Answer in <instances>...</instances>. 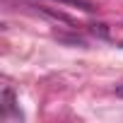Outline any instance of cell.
<instances>
[{
	"mask_svg": "<svg viewBox=\"0 0 123 123\" xmlns=\"http://www.w3.org/2000/svg\"><path fill=\"white\" fill-rule=\"evenodd\" d=\"M116 94H118V97H123V87H118V89H116Z\"/></svg>",
	"mask_w": 123,
	"mask_h": 123,
	"instance_id": "cell-4",
	"label": "cell"
},
{
	"mask_svg": "<svg viewBox=\"0 0 123 123\" xmlns=\"http://www.w3.org/2000/svg\"><path fill=\"white\" fill-rule=\"evenodd\" d=\"M58 41H63V43H73V46H87L85 39H77V36H63V34H55Z\"/></svg>",
	"mask_w": 123,
	"mask_h": 123,
	"instance_id": "cell-2",
	"label": "cell"
},
{
	"mask_svg": "<svg viewBox=\"0 0 123 123\" xmlns=\"http://www.w3.org/2000/svg\"><path fill=\"white\" fill-rule=\"evenodd\" d=\"M92 31H94V34H99L101 39H106V36H109V29H106V24H92Z\"/></svg>",
	"mask_w": 123,
	"mask_h": 123,
	"instance_id": "cell-3",
	"label": "cell"
},
{
	"mask_svg": "<svg viewBox=\"0 0 123 123\" xmlns=\"http://www.w3.org/2000/svg\"><path fill=\"white\" fill-rule=\"evenodd\" d=\"M36 10H39L41 15H46L48 19H55V22H63V24H70V27H75V19H73V17H68L65 12H60V10H51V7H41V5H39Z\"/></svg>",
	"mask_w": 123,
	"mask_h": 123,
	"instance_id": "cell-1",
	"label": "cell"
}]
</instances>
